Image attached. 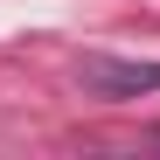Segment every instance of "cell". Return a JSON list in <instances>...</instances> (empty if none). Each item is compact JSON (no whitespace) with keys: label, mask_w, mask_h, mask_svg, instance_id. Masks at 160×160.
Listing matches in <instances>:
<instances>
[{"label":"cell","mask_w":160,"mask_h":160,"mask_svg":"<svg viewBox=\"0 0 160 160\" xmlns=\"http://www.w3.org/2000/svg\"><path fill=\"white\" fill-rule=\"evenodd\" d=\"M77 77H84V91L98 98H153L160 91V63H139V56H112V49H91L84 63H77Z\"/></svg>","instance_id":"obj_1"}]
</instances>
